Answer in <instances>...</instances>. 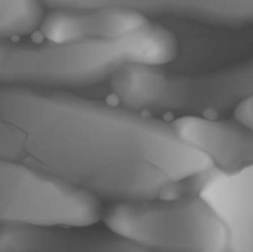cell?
I'll return each mask as SVG.
<instances>
[{"instance_id": "obj_1", "label": "cell", "mask_w": 253, "mask_h": 252, "mask_svg": "<svg viewBox=\"0 0 253 252\" xmlns=\"http://www.w3.org/2000/svg\"><path fill=\"white\" fill-rule=\"evenodd\" d=\"M0 115L23 136L28 165L98 198L169 199L212 164L171 126L87 101L1 87Z\"/></svg>"}, {"instance_id": "obj_2", "label": "cell", "mask_w": 253, "mask_h": 252, "mask_svg": "<svg viewBox=\"0 0 253 252\" xmlns=\"http://www.w3.org/2000/svg\"><path fill=\"white\" fill-rule=\"evenodd\" d=\"M111 93L133 109L187 112L192 116L235 109L253 95V62L194 76L166 73L156 67L129 65L111 78Z\"/></svg>"}, {"instance_id": "obj_3", "label": "cell", "mask_w": 253, "mask_h": 252, "mask_svg": "<svg viewBox=\"0 0 253 252\" xmlns=\"http://www.w3.org/2000/svg\"><path fill=\"white\" fill-rule=\"evenodd\" d=\"M110 231L145 250L225 252L227 228L201 198L123 201L103 216Z\"/></svg>"}, {"instance_id": "obj_4", "label": "cell", "mask_w": 253, "mask_h": 252, "mask_svg": "<svg viewBox=\"0 0 253 252\" xmlns=\"http://www.w3.org/2000/svg\"><path fill=\"white\" fill-rule=\"evenodd\" d=\"M42 33L52 44L123 38L151 22L143 13L114 1H49Z\"/></svg>"}, {"instance_id": "obj_5", "label": "cell", "mask_w": 253, "mask_h": 252, "mask_svg": "<svg viewBox=\"0 0 253 252\" xmlns=\"http://www.w3.org/2000/svg\"><path fill=\"white\" fill-rule=\"evenodd\" d=\"M178 137L206 154L224 171L253 165V130L243 124L200 116L181 117L171 125Z\"/></svg>"}, {"instance_id": "obj_6", "label": "cell", "mask_w": 253, "mask_h": 252, "mask_svg": "<svg viewBox=\"0 0 253 252\" xmlns=\"http://www.w3.org/2000/svg\"><path fill=\"white\" fill-rule=\"evenodd\" d=\"M32 227L19 235L18 252H150L117 234L83 227Z\"/></svg>"}, {"instance_id": "obj_7", "label": "cell", "mask_w": 253, "mask_h": 252, "mask_svg": "<svg viewBox=\"0 0 253 252\" xmlns=\"http://www.w3.org/2000/svg\"><path fill=\"white\" fill-rule=\"evenodd\" d=\"M133 7L147 16L190 19L217 28L253 26V1H138Z\"/></svg>"}, {"instance_id": "obj_8", "label": "cell", "mask_w": 253, "mask_h": 252, "mask_svg": "<svg viewBox=\"0 0 253 252\" xmlns=\"http://www.w3.org/2000/svg\"><path fill=\"white\" fill-rule=\"evenodd\" d=\"M224 213L236 252H253V165L239 169L229 179Z\"/></svg>"}, {"instance_id": "obj_9", "label": "cell", "mask_w": 253, "mask_h": 252, "mask_svg": "<svg viewBox=\"0 0 253 252\" xmlns=\"http://www.w3.org/2000/svg\"><path fill=\"white\" fill-rule=\"evenodd\" d=\"M44 5L34 0H0V38L26 35L40 26Z\"/></svg>"}, {"instance_id": "obj_10", "label": "cell", "mask_w": 253, "mask_h": 252, "mask_svg": "<svg viewBox=\"0 0 253 252\" xmlns=\"http://www.w3.org/2000/svg\"><path fill=\"white\" fill-rule=\"evenodd\" d=\"M235 115L240 124L253 130V95L235 109Z\"/></svg>"}]
</instances>
